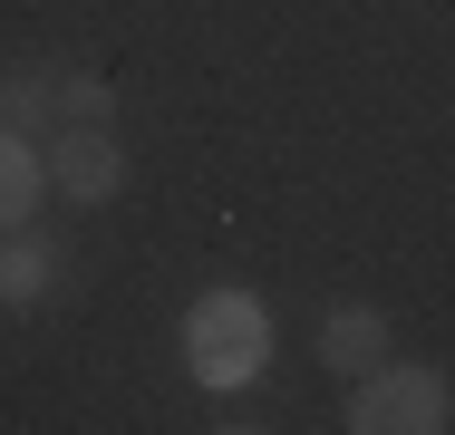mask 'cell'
I'll return each instance as SVG.
<instances>
[{"mask_svg":"<svg viewBox=\"0 0 455 435\" xmlns=\"http://www.w3.org/2000/svg\"><path fill=\"white\" fill-rule=\"evenodd\" d=\"M349 426L359 435H436L446 426V377L436 368H368L359 377V407H349Z\"/></svg>","mask_w":455,"mask_h":435,"instance_id":"obj_2","label":"cell"},{"mask_svg":"<svg viewBox=\"0 0 455 435\" xmlns=\"http://www.w3.org/2000/svg\"><path fill=\"white\" fill-rule=\"evenodd\" d=\"M0 290H10V300H39V290H49V252H39V242H20V252L0 261Z\"/></svg>","mask_w":455,"mask_h":435,"instance_id":"obj_6","label":"cell"},{"mask_svg":"<svg viewBox=\"0 0 455 435\" xmlns=\"http://www.w3.org/2000/svg\"><path fill=\"white\" fill-rule=\"evenodd\" d=\"M320 358H330L339 377H368V368L387 358V320L359 310V300H349V310H330V320H320Z\"/></svg>","mask_w":455,"mask_h":435,"instance_id":"obj_4","label":"cell"},{"mask_svg":"<svg viewBox=\"0 0 455 435\" xmlns=\"http://www.w3.org/2000/svg\"><path fill=\"white\" fill-rule=\"evenodd\" d=\"M39 174H49V184H59L68 203H107V194L126 184V155H116V136H107V126L88 116V107H78V116H68V126L49 136Z\"/></svg>","mask_w":455,"mask_h":435,"instance_id":"obj_3","label":"cell"},{"mask_svg":"<svg viewBox=\"0 0 455 435\" xmlns=\"http://www.w3.org/2000/svg\"><path fill=\"white\" fill-rule=\"evenodd\" d=\"M39 155L20 146V136H0V223H29V203H39Z\"/></svg>","mask_w":455,"mask_h":435,"instance_id":"obj_5","label":"cell"},{"mask_svg":"<svg viewBox=\"0 0 455 435\" xmlns=\"http://www.w3.org/2000/svg\"><path fill=\"white\" fill-rule=\"evenodd\" d=\"M262 358H272V320L252 290H204L184 310V368L204 387H243V377H262Z\"/></svg>","mask_w":455,"mask_h":435,"instance_id":"obj_1","label":"cell"}]
</instances>
